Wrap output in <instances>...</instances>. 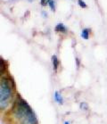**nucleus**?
I'll return each mask as SVG.
<instances>
[{
  "label": "nucleus",
  "mask_w": 107,
  "mask_h": 124,
  "mask_svg": "<svg viewBox=\"0 0 107 124\" xmlns=\"http://www.w3.org/2000/svg\"><path fill=\"white\" fill-rule=\"evenodd\" d=\"M29 1H31V0H29Z\"/></svg>",
  "instance_id": "nucleus-13"
},
{
  "label": "nucleus",
  "mask_w": 107,
  "mask_h": 124,
  "mask_svg": "<svg viewBox=\"0 0 107 124\" xmlns=\"http://www.w3.org/2000/svg\"><path fill=\"white\" fill-rule=\"evenodd\" d=\"M47 4L49 5L50 8L52 9V11L55 10V2H54V0H47Z\"/></svg>",
  "instance_id": "nucleus-7"
},
{
  "label": "nucleus",
  "mask_w": 107,
  "mask_h": 124,
  "mask_svg": "<svg viewBox=\"0 0 107 124\" xmlns=\"http://www.w3.org/2000/svg\"><path fill=\"white\" fill-rule=\"evenodd\" d=\"M78 4H79V6H80V7H82V8H86V7H87V5H86V3H85L83 0H79V1H78Z\"/></svg>",
  "instance_id": "nucleus-9"
},
{
  "label": "nucleus",
  "mask_w": 107,
  "mask_h": 124,
  "mask_svg": "<svg viewBox=\"0 0 107 124\" xmlns=\"http://www.w3.org/2000/svg\"><path fill=\"white\" fill-rule=\"evenodd\" d=\"M14 89V83L10 78H2L0 82V107L3 110L10 103L13 90Z\"/></svg>",
  "instance_id": "nucleus-2"
},
{
  "label": "nucleus",
  "mask_w": 107,
  "mask_h": 124,
  "mask_svg": "<svg viewBox=\"0 0 107 124\" xmlns=\"http://www.w3.org/2000/svg\"><path fill=\"white\" fill-rule=\"evenodd\" d=\"M81 37L84 39H88V37H89V30L88 29H84L81 31Z\"/></svg>",
  "instance_id": "nucleus-6"
},
{
  "label": "nucleus",
  "mask_w": 107,
  "mask_h": 124,
  "mask_svg": "<svg viewBox=\"0 0 107 124\" xmlns=\"http://www.w3.org/2000/svg\"><path fill=\"white\" fill-rule=\"evenodd\" d=\"M64 124H70V122H69V121H65Z\"/></svg>",
  "instance_id": "nucleus-12"
},
{
  "label": "nucleus",
  "mask_w": 107,
  "mask_h": 124,
  "mask_svg": "<svg viewBox=\"0 0 107 124\" xmlns=\"http://www.w3.org/2000/svg\"><path fill=\"white\" fill-rule=\"evenodd\" d=\"M54 99H55V101H56L58 104H62V103H63V99H62V95H61L58 91H55V92H54Z\"/></svg>",
  "instance_id": "nucleus-4"
},
{
  "label": "nucleus",
  "mask_w": 107,
  "mask_h": 124,
  "mask_svg": "<svg viewBox=\"0 0 107 124\" xmlns=\"http://www.w3.org/2000/svg\"><path fill=\"white\" fill-rule=\"evenodd\" d=\"M80 108L81 109H83V110H87V105L86 103H82L81 104H80Z\"/></svg>",
  "instance_id": "nucleus-10"
},
{
  "label": "nucleus",
  "mask_w": 107,
  "mask_h": 124,
  "mask_svg": "<svg viewBox=\"0 0 107 124\" xmlns=\"http://www.w3.org/2000/svg\"><path fill=\"white\" fill-rule=\"evenodd\" d=\"M55 31H58V32L65 33V32L67 31V28H66L62 23H59V24H57L56 27H55Z\"/></svg>",
  "instance_id": "nucleus-3"
},
{
  "label": "nucleus",
  "mask_w": 107,
  "mask_h": 124,
  "mask_svg": "<svg viewBox=\"0 0 107 124\" xmlns=\"http://www.w3.org/2000/svg\"><path fill=\"white\" fill-rule=\"evenodd\" d=\"M46 0H41V5L43 6H46Z\"/></svg>",
  "instance_id": "nucleus-11"
},
{
  "label": "nucleus",
  "mask_w": 107,
  "mask_h": 124,
  "mask_svg": "<svg viewBox=\"0 0 107 124\" xmlns=\"http://www.w3.org/2000/svg\"><path fill=\"white\" fill-rule=\"evenodd\" d=\"M52 63H53V67L54 69V70H57V68L59 66V60L55 55L52 56Z\"/></svg>",
  "instance_id": "nucleus-5"
},
{
  "label": "nucleus",
  "mask_w": 107,
  "mask_h": 124,
  "mask_svg": "<svg viewBox=\"0 0 107 124\" xmlns=\"http://www.w3.org/2000/svg\"><path fill=\"white\" fill-rule=\"evenodd\" d=\"M12 113L20 124H38L37 117L33 110L19 95L13 104Z\"/></svg>",
  "instance_id": "nucleus-1"
},
{
  "label": "nucleus",
  "mask_w": 107,
  "mask_h": 124,
  "mask_svg": "<svg viewBox=\"0 0 107 124\" xmlns=\"http://www.w3.org/2000/svg\"><path fill=\"white\" fill-rule=\"evenodd\" d=\"M0 65H1V68H0V70H1V73L3 74V70L4 71H5V70H6V64H5V62H4V60L1 58V60H0Z\"/></svg>",
  "instance_id": "nucleus-8"
}]
</instances>
